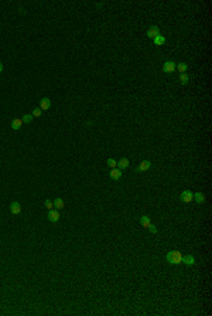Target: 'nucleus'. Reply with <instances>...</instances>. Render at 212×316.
I'll return each instance as SVG.
<instances>
[{"mask_svg":"<svg viewBox=\"0 0 212 316\" xmlns=\"http://www.w3.org/2000/svg\"><path fill=\"white\" fill-rule=\"evenodd\" d=\"M166 259H167L168 264L178 265V264H181V262H182V254H181L180 251H170V252H167Z\"/></svg>","mask_w":212,"mask_h":316,"instance_id":"1","label":"nucleus"},{"mask_svg":"<svg viewBox=\"0 0 212 316\" xmlns=\"http://www.w3.org/2000/svg\"><path fill=\"white\" fill-rule=\"evenodd\" d=\"M175 63H174L173 60H170V61H166L164 63V65H163V71L167 72V74H171L173 71H175Z\"/></svg>","mask_w":212,"mask_h":316,"instance_id":"2","label":"nucleus"},{"mask_svg":"<svg viewBox=\"0 0 212 316\" xmlns=\"http://www.w3.org/2000/svg\"><path fill=\"white\" fill-rule=\"evenodd\" d=\"M181 200L184 201V203H191V201L194 200V194L191 190H184L182 193H181Z\"/></svg>","mask_w":212,"mask_h":316,"instance_id":"3","label":"nucleus"},{"mask_svg":"<svg viewBox=\"0 0 212 316\" xmlns=\"http://www.w3.org/2000/svg\"><path fill=\"white\" fill-rule=\"evenodd\" d=\"M150 167H151V162H150V160H143V162H140V165L137 166L136 170H137L139 173H143V172H147Z\"/></svg>","mask_w":212,"mask_h":316,"instance_id":"4","label":"nucleus"},{"mask_svg":"<svg viewBox=\"0 0 212 316\" xmlns=\"http://www.w3.org/2000/svg\"><path fill=\"white\" fill-rule=\"evenodd\" d=\"M157 36H160V28L157 26H151L147 30V37L148 39H156Z\"/></svg>","mask_w":212,"mask_h":316,"instance_id":"5","label":"nucleus"},{"mask_svg":"<svg viewBox=\"0 0 212 316\" xmlns=\"http://www.w3.org/2000/svg\"><path fill=\"white\" fill-rule=\"evenodd\" d=\"M50 106H51L50 98H41V101H40V109L47 111V109H50Z\"/></svg>","mask_w":212,"mask_h":316,"instance_id":"6","label":"nucleus"},{"mask_svg":"<svg viewBox=\"0 0 212 316\" xmlns=\"http://www.w3.org/2000/svg\"><path fill=\"white\" fill-rule=\"evenodd\" d=\"M109 176H110V179H113V180H119V179L122 177V170H120L119 167L112 169V170H110V173H109Z\"/></svg>","mask_w":212,"mask_h":316,"instance_id":"7","label":"nucleus"},{"mask_svg":"<svg viewBox=\"0 0 212 316\" xmlns=\"http://www.w3.org/2000/svg\"><path fill=\"white\" fill-rule=\"evenodd\" d=\"M182 262L185 265H188V266H191V265L195 264V258H194V255H191V254H188V255H182Z\"/></svg>","mask_w":212,"mask_h":316,"instance_id":"8","label":"nucleus"},{"mask_svg":"<svg viewBox=\"0 0 212 316\" xmlns=\"http://www.w3.org/2000/svg\"><path fill=\"white\" fill-rule=\"evenodd\" d=\"M48 220L52 221V223H57L58 220H59V213H58L57 210H50V213H48Z\"/></svg>","mask_w":212,"mask_h":316,"instance_id":"9","label":"nucleus"},{"mask_svg":"<svg viewBox=\"0 0 212 316\" xmlns=\"http://www.w3.org/2000/svg\"><path fill=\"white\" fill-rule=\"evenodd\" d=\"M10 211H12L13 214H19L20 211H21V206H20V203L13 201V203L10 204Z\"/></svg>","mask_w":212,"mask_h":316,"instance_id":"10","label":"nucleus"},{"mask_svg":"<svg viewBox=\"0 0 212 316\" xmlns=\"http://www.w3.org/2000/svg\"><path fill=\"white\" fill-rule=\"evenodd\" d=\"M129 165H130V162H129V159H126V157H123V159H120V160L117 162V167L120 169V170H123V169H127Z\"/></svg>","mask_w":212,"mask_h":316,"instance_id":"11","label":"nucleus"},{"mask_svg":"<svg viewBox=\"0 0 212 316\" xmlns=\"http://www.w3.org/2000/svg\"><path fill=\"white\" fill-rule=\"evenodd\" d=\"M194 200L197 201L198 204H202V203L205 201V196H204V193H201V191H198V193H194Z\"/></svg>","mask_w":212,"mask_h":316,"instance_id":"12","label":"nucleus"},{"mask_svg":"<svg viewBox=\"0 0 212 316\" xmlns=\"http://www.w3.org/2000/svg\"><path fill=\"white\" fill-rule=\"evenodd\" d=\"M52 204H54V207H55V210H61V208H64V200L62 199H59V197H57L55 200L52 201Z\"/></svg>","mask_w":212,"mask_h":316,"instance_id":"13","label":"nucleus"},{"mask_svg":"<svg viewBox=\"0 0 212 316\" xmlns=\"http://www.w3.org/2000/svg\"><path fill=\"white\" fill-rule=\"evenodd\" d=\"M140 224L143 227H144V228H148V227L151 226V221H150V217H148V216H143V217H141L140 218Z\"/></svg>","mask_w":212,"mask_h":316,"instance_id":"14","label":"nucleus"},{"mask_svg":"<svg viewBox=\"0 0 212 316\" xmlns=\"http://www.w3.org/2000/svg\"><path fill=\"white\" fill-rule=\"evenodd\" d=\"M21 126H23V121H21L20 118H16V119H13V122H12V129L17 130V129H20Z\"/></svg>","mask_w":212,"mask_h":316,"instance_id":"15","label":"nucleus"},{"mask_svg":"<svg viewBox=\"0 0 212 316\" xmlns=\"http://www.w3.org/2000/svg\"><path fill=\"white\" fill-rule=\"evenodd\" d=\"M175 70H178V71H180V74H184V72L188 70V65H187L185 63H180V64L175 65Z\"/></svg>","mask_w":212,"mask_h":316,"instance_id":"16","label":"nucleus"},{"mask_svg":"<svg viewBox=\"0 0 212 316\" xmlns=\"http://www.w3.org/2000/svg\"><path fill=\"white\" fill-rule=\"evenodd\" d=\"M180 82L182 85H185V84H188V81H190V75L187 74V72H184V74H180Z\"/></svg>","mask_w":212,"mask_h":316,"instance_id":"17","label":"nucleus"},{"mask_svg":"<svg viewBox=\"0 0 212 316\" xmlns=\"http://www.w3.org/2000/svg\"><path fill=\"white\" fill-rule=\"evenodd\" d=\"M153 41H154V44L156 45H163L164 43H166V37H163V36H157L156 39H153Z\"/></svg>","mask_w":212,"mask_h":316,"instance_id":"18","label":"nucleus"},{"mask_svg":"<svg viewBox=\"0 0 212 316\" xmlns=\"http://www.w3.org/2000/svg\"><path fill=\"white\" fill-rule=\"evenodd\" d=\"M106 165L109 166L110 169H115L117 167V162L115 160V159H108V162H106Z\"/></svg>","mask_w":212,"mask_h":316,"instance_id":"19","label":"nucleus"},{"mask_svg":"<svg viewBox=\"0 0 212 316\" xmlns=\"http://www.w3.org/2000/svg\"><path fill=\"white\" fill-rule=\"evenodd\" d=\"M41 112H43V111L40 109V108H35V109H34V111L31 112L33 118H40V116H41Z\"/></svg>","mask_w":212,"mask_h":316,"instance_id":"20","label":"nucleus"},{"mask_svg":"<svg viewBox=\"0 0 212 316\" xmlns=\"http://www.w3.org/2000/svg\"><path fill=\"white\" fill-rule=\"evenodd\" d=\"M21 121H23V123H30L33 121V115H24L21 118Z\"/></svg>","mask_w":212,"mask_h":316,"instance_id":"21","label":"nucleus"},{"mask_svg":"<svg viewBox=\"0 0 212 316\" xmlns=\"http://www.w3.org/2000/svg\"><path fill=\"white\" fill-rule=\"evenodd\" d=\"M45 207H47L48 210H52V207H54L52 201H51V200H45Z\"/></svg>","mask_w":212,"mask_h":316,"instance_id":"22","label":"nucleus"},{"mask_svg":"<svg viewBox=\"0 0 212 316\" xmlns=\"http://www.w3.org/2000/svg\"><path fill=\"white\" fill-rule=\"evenodd\" d=\"M147 230H148V231H150V232H153V234H156V232H157V227H156V226H153V224H151V226L148 227Z\"/></svg>","mask_w":212,"mask_h":316,"instance_id":"23","label":"nucleus"},{"mask_svg":"<svg viewBox=\"0 0 212 316\" xmlns=\"http://www.w3.org/2000/svg\"><path fill=\"white\" fill-rule=\"evenodd\" d=\"M3 71V64H1V63H0V72Z\"/></svg>","mask_w":212,"mask_h":316,"instance_id":"24","label":"nucleus"}]
</instances>
